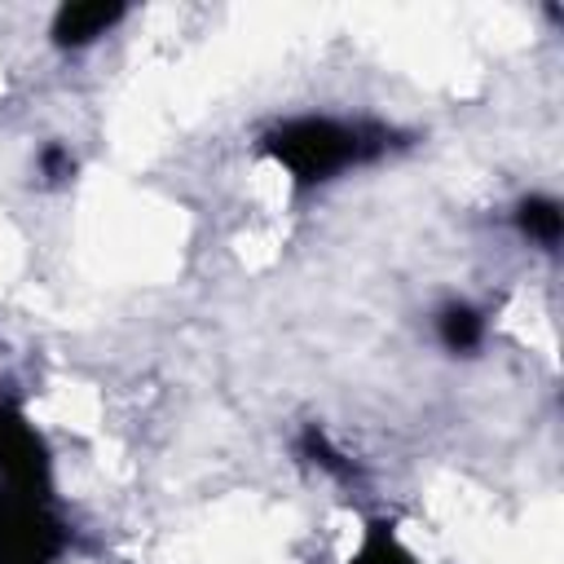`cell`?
<instances>
[{
    "label": "cell",
    "instance_id": "obj_4",
    "mask_svg": "<svg viewBox=\"0 0 564 564\" xmlns=\"http://www.w3.org/2000/svg\"><path fill=\"white\" fill-rule=\"evenodd\" d=\"M123 13H128V9H123L119 0H75V4H62V9L53 13L48 35H53L57 48H84V44H93L97 35H106Z\"/></svg>",
    "mask_w": 564,
    "mask_h": 564
},
{
    "label": "cell",
    "instance_id": "obj_5",
    "mask_svg": "<svg viewBox=\"0 0 564 564\" xmlns=\"http://www.w3.org/2000/svg\"><path fill=\"white\" fill-rule=\"evenodd\" d=\"M436 335L449 352H471L485 339V317L471 304H445L436 317Z\"/></svg>",
    "mask_w": 564,
    "mask_h": 564
},
{
    "label": "cell",
    "instance_id": "obj_3",
    "mask_svg": "<svg viewBox=\"0 0 564 564\" xmlns=\"http://www.w3.org/2000/svg\"><path fill=\"white\" fill-rule=\"evenodd\" d=\"M0 480L4 489L35 498H44L48 485V449L13 405H0Z\"/></svg>",
    "mask_w": 564,
    "mask_h": 564
},
{
    "label": "cell",
    "instance_id": "obj_7",
    "mask_svg": "<svg viewBox=\"0 0 564 564\" xmlns=\"http://www.w3.org/2000/svg\"><path fill=\"white\" fill-rule=\"evenodd\" d=\"M300 449H304V458L308 463H317L322 471H330V476H339V480H348V476H357V467L317 432V427H304V436H300Z\"/></svg>",
    "mask_w": 564,
    "mask_h": 564
},
{
    "label": "cell",
    "instance_id": "obj_9",
    "mask_svg": "<svg viewBox=\"0 0 564 564\" xmlns=\"http://www.w3.org/2000/svg\"><path fill=\"white\" fill-rule=\"evenodd\" d=\"M40 176L53 181V185H62L66 176H75L70 150H66V145H44V150H40Z\"/></svg>",
    "mask_w": 564,
    "mask_h": 564
},
{
    "label": "cell",
    "instance_id": "obj_1",
    "mask_svg": "<svg viewBox=\"0 0 564 564\" xmlns=\"http://www.w3.org/2000/svg\"><path fill=\"white\" fill-rule=\"evenodd\" d=\"M260 150L291 172L295 185H322L344 167L370 163L392 150V128L383 123H344L326 115H300L264 132Z\"/></svg>",
    "mask_w": 564,
    "mask_h": 564
},
{
    "label": "cell",
    "instance_id": "obj_8",
    "mask_svg": "<svg viewBox=\"0 0 564 564\" xmlns=\"http://www.w3.org/2000/svg\"><path fill=\"white\" fill-rule=\"evenodd\" d=\"M348 564H414V555L383 529V524H375L370 533H366V542H361V551H357V560H348Z\"/></svg>",
    "mask_w": 564,
    "mask_h": 564
},
{
    "label": "cell",
    "instance_id": "obj_6",
    "mask_svg": "<svg viewBox=\"0 0 564 564\" xmlns=\"http://www.w3.org/2000/svg\"><path fill=\"white\" fill-rule=\"evenodd\" d=\"M516 225H520L524 238H533L542 247H555L560 234H564V212H560L555 198H524L516 207Z\"/></svg>",
    "mask_w": 564,
    "mask_h": 564
},
{
    "label": "cell",
    "instance_id": "obj_2",
    "mask_svg": "<svg viewBox=\"0 0 564 564\" xmlns=\"http://www.w3.org/2000/svg\"><path fill=\"white\" fill-rule=\"evenodd\" d=\"M66 533L35 494L0 489V564H53Z\"/></svg>",
    "mask_w": 564,
    "mask_h": 564
}]
</instances>
